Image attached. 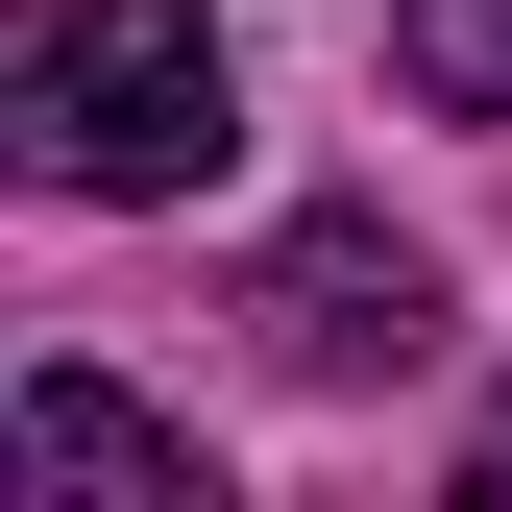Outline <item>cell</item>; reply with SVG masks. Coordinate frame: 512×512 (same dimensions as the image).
Returning <instances> with one entry per match:
<instances>
[{"label": "cell", "mask_w": 512, "mask_h": 512, "mask_svg": "<svg viewBox=\"0 0 512 512\" xmlns=\"http://www.w3.org/2000/svg\"><path fill=\"white\" fill-rule=\"evenodd\" d=\"M464 488H488V512H512V391H488V439H464Z\"/></svg>", "instance_id": "obj_5"}, {"label": "cell", "mask_w": 512, "mask_h": 512, "mask_svg": "<svg viewBox=\"0 0 512 512\" xmlns=\"http://www.w3.org/2000/svg\"><path fill=\"white\" fill-rule=\"evenodd\" d=\"M0 147H25L49 196L147 220V196H196L244 147V74H220L196 0H25V25H0Z\"/></svg>", "instance_id": "obj_1"}, {"label": "cell", "mask_w": 512, "mask_h": 512, "mask_svg": "<svg viewBox=\"0 0 512 512\" xmlns=\"http://www.w3.org/2000/svg\"><path fill=\"white\" fill-rule=\"evenodd\" d=\"M244 317H269V366L366 391V366H415V342H439V269H415L391 220H293L269 269H244Z\"/></svg>", "instance_id": "obj_2"}, {"label": "cell", "mask_w": 512, "mask_h": 512, "mask_svg": "<svg viewBox=\"0 0 512 512\" xmlns=\"http://www.w3.org/2000/svg\"><path fill=\"white\" fill-rule=\"evenodd\" d=\"M391 74L439 122H512V0H391Z\"/></svg>", "instance_id": "obj_4"}, {"label": "cell", "mask_w": 512, "mask_h": 512, "mask_svg": "<svg viewBox=\"0 0 512 512\" xmlns=\"http://www.w3.org/2000/svg\"><path fill=\"white\" fill-rule=\"evenodd\" d=\"M0 464H25V488H98V512H220V464H196V439H171L147 391H98V366H25Z\"/></svg>", "instance_id": "obj_3"}]
</instances>
